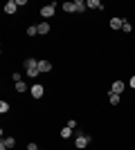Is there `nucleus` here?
Segmentation results:
<instances>
[{"label":"nucleus","instance_id":"nucleus-4","mask_svg":"<svg viewBox=\"0 0 135 150\" xmlns=\"http://www.w3.org/2000/svg\"><path fill=\"white\" fill-rule=\"evenodd\" d=\"M29 92H32L34 99H41V96L45 94V90H43V85H41V83H34L32 88H29Z\"/></svg>","mask_w":135,"mask_h":150},{"label":"nucleus","instance_id":"nucleus-8","mask_svg":"<svg viewBox=\"0 0 135 150\" xmlns=\"http://www.w3.org/2000/svg\"><path fill=\"white\" fill-rule=\"evenodd\" d=\"M39 69L41 72H52V63L50 61H39Z\"/></svg>","mask_w":135,"mask_h":150},{"label":"nucleus","instance_id":"nucleus-1","mask_svg":"<svg viewBox=\"0 0 135 150\" xmlns=\"http://www.w3.org/2000/svg\"><path fill=\"white\" fill-rule=\"evenodd\" d=\"M90 134H84V132H77V139H74V146H77V150H84V148H88V144H90Z\"/></svg>","mask_w":135,"mask_h":150},{"label":"nucleus","instance_id":"nucleus-14","mask_svg":"<svg viewBox=\"0 0 135 150\" xmlns=\"http://www.w3.org/2000/svg\"><path fill=\"white\" fill-rule=\"evenodd\" d=\"M2 144H5V148H14V146H16V139H14V137H5V139H2Z\"/></svg>","mask_w":135,"mask_h":150},{"label":"nucleus","instance_id":"nucleus-22","mask_svg":"<svg viewBox=\"0 0 135 150\" xmlns=\"http://www.w3.org/2000/svg\"><path fill=\"white\" fill-rule=\"evenodd\" d=\"M27 150H41V148L36 144H27Z\"/></svg>","mask_w":135,"mask_h":150},{"label":"nucleus","instance_id":"nucleus-3","mask_svg":"<svg viewBox=\"0 0 135 150\" xmlns=\"http://www.w3.org/2000/svg\"><path fill=\"white\" fill-rule=\"evenodd\" d=\"M23 65H25V72H34V69H39V61H36V58H25ZM39 72H41V69H39Z\"/></svg>","mask_w":135,"mask_h":150},{"label":"nucleus","instance_id":"nucleus-18","mask_svg":"<svg viewBox=\"0 0 135 150\" xmlns=\"http://www.w3.org/2000/svg\"><path fill=\"white\" fill-rule=\"evenodd\" d=\"M122 29L126 31V34H131V29H133V25H131V20H126V18H124V25H122Z\"/></svg>","mask_w":135,"mask_h":150},{"label":"nucleus","instance_id":"nucleus-17","mask_svg":"<svg viewBox=\"0 0 135 150\" xmlns=\"http://www.w3.org/2000/svg\"><path fill=\"white\" fill-rule=\"evenodd\" d=\"M39 34V25H29L27 27V36H36Z\"/></svg>","mask_w":135,"mask_h":150},{"label":"nucleus","instance_id":"nucleus-11","mask_svg":"<svg viewBox=\"0 0 135 150\" xmlns=\"http://www.w3.org/2000/svg\"><path fill=\"white\" fill-rule=\"evenodd\" d=\"M39 34H41V36L50 34V23H41V25H39Z\"/></svg>","mask_w":135,"mask_h":150},{"label":"nucleus","instance_id":"nucleus-12","mask_svg":"<svg viewBox=\"0 0 135 150\" xmlns=\"http://www.w3.org/2000/svg\"><path fill=\"white\" fill-rule=\"evenodd\" d=\"M74 7H77V11H86V9H88V2H84V0H74Z\"/></svg>","mask_w":135,"mask_h":150},{"label":"nucleus","instance_id":"nucleus-20","mask_svg":"<svg viewBox=\"0 0 135 150\" xmlns=\"http://www.w3.org/2000/svg\"><path fill=\"white\" fill-rule=\"evenodd\" d=\"M11 79H14L16 83H18V81H23V76H20V72H14V74H11Z\"/></svg>","mask_w":135,"mask_h":150},{"label":"nucleus","instance_id":"nucleus-5","mask_svg":"<svg viewBox=\"0 0 135 150\" xmlns=\"http://www.w3.org/2000/svg\"><path fill=\"white\" fill-rule=\"evenodd\" d=\"M124 90H126V83H124V81H113V88H110L113 94H122Z\"/></svg>","mask_w":135,"mask_h":150},{"label":"nucleus","instance_id":"nucleus-21","mask_svg":"<svg viewBox=\"0 0 135 150\" xmlns=\"http://www.w3.org/2000/svg\"><path fill=\"white\" fill-rule=\"evenodd\" d=\"M68 128H72V130H74V128H77V121L70 119V121H68Z\"/></svg>","mask_w":135,"mask_h":150},{"label":"nucleus","instance_id":"nucleus-16","mask_svg":"<svg viewBox=\"0 0 135 150\" xmlns=\"http://www.w3.org/2000/svg\"><path fill=\"white\" fill-rule=\"evenodd\" d=\"M16 92H20V94L27 92V83L25 81H18V83H16Z\"/></svg>","mask_w":135,"mask_h":150},{"label":"nucleus","instance_id":"nucleus-13","mask_svg":"<svg viewBox=\"0 0 135 150\" xmlns=\"http://www.w3.org/2000/svg\"><path fill=\"white\" fill-rule=\"evenodd\" d=\"M72 134H74V130H72V128H68V125H65L63 130H61V137H63V139H70Z\"/></svg>","mask_w":135,"mask_h":150},{"label":"nucleus","instance_id":"nucleus-7","mask_svg":"<svg viewBox=\"0 0 135 150\" xmlns=\"http://www.w3.org/2000/svg\"><path fill=\"white\" fill-rule=\"evenodd\" d=\"M122 25H124V18H110V27H113V29H122Z\"/></svg>","mask_w":135,"mask_h":150},{"label":"nucleus","instance_id":"nucleus-6","mask_svg":"<svg viewBox=\"0 0 135 150\" xmlns=\"http://www.w3.org/2000/svg\"><path fill=\"white\" fill-rule=\"evenodd\" d=\"M16 9H18L16 0H9V2H5V13H16Z\"/></svg>","mask_w":135,"mask_h":150},{"label":"nucleus","instance_id":"nucleus-19","mask_svg":"<svg viewBox=\"0 0 135 150\" xmlns=\"http://www.w3.org/2000/svg\"><path fill=\"white\" fill-rule=\"evenodd\" d=\"M0 112H2V114L9 112V103H7V101H0Z\"/></svg>","mask_w":135,"mask_h":150},{"label":"nucleus","instance_id":"nucleus-23","mask_svg":"<svg viewBox=\"0 0 135 150\" xmlns=\"http://www.w3.org/2000/svg\"><path fill=\"white\" fill-rule=\"evenodd\" d=\"M131 88L135 90V76H131Z\"/></svg>","mask_w":135,"mask_h":150},{"label":"nucleus","instance_id":"nucleus-15","mask_svg":"<svg viewBox=\"0 0 135 150\" xmlns=\"http://www.w3.org/2000/svg\"><path fill=\"white\" fill-rule=\"evenodd\" d=\"M108 101H110V105H117V103H119V94L108 92Z\"/></svg>","mask_w":135,"mask_h":150},{"label":"nucleus","instance_id":"nucleus-9","mask_svg":"<svg viewBox=\"0 0 135 150\" xmlns=\"http://www.w3.org/2000/svg\"><path fill=\"white\" fill-rule=\"evenodd\" d=\"M88 9H104L101 0H88Z\"/></svg>","mask_w":135,"mask_h":150},{"label":"nucleus","instance_id":"nucleus-10","mask_svg":"<svg viewBox=\"0 0 135 150\" xmlns=\"http://www.w3.org/2000/svg\"><path fill=\"white\" fill-rule=\"evenodd\" d=\"M63 11H68V13H72V11H77V7H74V0H72V2H63Z\"/></svg>","mask_w":135,"mask_h":150},{"label":"nucleus","instance_id":"nucleus-24","mask_svg":"<svg viewBox=\"0 0 135 150\" xmlns=\"http://www.w3.org/2000/svg\"><path fill=\"white\" fill-rule=\"evenodd\" d=\"M0 150H9V148H5V144H2V141H0Z\"/></svg>","mask_w":135,"mask_h":150},{"label":"nucleus","instance_id":"nucleus-2","mask_svg":"<svg viewBox=\"0 0 135 150\" xmlns=\"http://www.w3.org/2000/svg\"><path fill=\"white\" fill-rule=\"evenodd\" d=\"M54 11H56V5H54V2L41 7V16H43V18H52V16H54Z\"/></svg>","mask_w":135,"mask_h":150}]
</instances>
